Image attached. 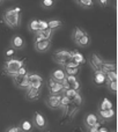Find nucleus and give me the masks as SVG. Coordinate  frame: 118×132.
I'll use <instances>...</instances> for the list:
<instances>
[{
	"instance_id": "1",
	"label": "nucleus",
	"mask_w": 118,
	"mask_h": 132,
	"mask_svg": "<svg viewBox=\"0 0 118 132\" xmlns=\"http://www.w3.org/2000/svg\"><path fill=\"white\" fill-rule=\"evenodd\" d=\"M22 9L20 7H13V8H7L2 13V20L7 27L15 29L21 26L22 22V16H21Z\"/></svg>"
},
{
	"instance_id": "2",
	"label": "nucleus",
	"mask_w": 118,
	"mask_h": 132,
	"mask_svg": "<svg viewBox=\"0 0 118 132\" xmlns=\"http://www.w3.org/2000/svg\"><path fill=\"white\" fill-rule=\"evenodd\" d=\"M27 59L23 58V59H18V58L13 57L11 59H6L2 65V72L4 74L9 75V77H14V75L18 74L19 70H20L22 66L26 65Z\"/></svg>"
},
{
	"instance_id": "3",
	"label": "nucleus",
	"mask_w": 118,
	"mask_h": 132,
	"mask_svg": "<svg viewBox=\"0 0 118 132\" xmlns=\"http://www.w3.org/2000/svg\"><path fill=\"white\" fill-rule=\"evenodd\" d=\"M71 58V51L66 49H57L52 55V60L56 64L64 66L65 63Z\"/></svg>"
},
{
	"instance_id": "4",
	"label": "nucleus",
	"mask_w": 118,
	"mask_h": 132,
	"mask_svg": "<svg viewBox=\"0 0 118 132\" xmlns=\"http://www.w3.org/2000/svg\"><path fill=\"white\" fill-rule=\"evenodd\" d=\"M45 86L48 88L49 94H53V95H60L64 92V86L60 84V82H57L52 79L51 77H49L45 81Z\"/></svg>"
},
{
	"instance_id": "5",
	"label": "nucleus",
	"mask_w": 118,
	"mask_h": 132,
	"mask_svg": "<svg viewBox=\"0 0 118 132\" xmlns=\"http://www.w3.org/2000/svg\"><path fill=\"white\" fill-rule=\"evenodd\" d=\"M32 124H34L36 130H46L49 126V123L46 121L45 116L38 111H36L32 116Z\"/></svg>"
},
{
	"instance_id": "6",
	"label": "nucleus",
	"mask_w": 118,
	"mask_h": 132,
	"mask_svg": "<svg viewBox=\"0 0 118 132\" xmlns=\"http://www.w3.org/2000/svg\"><path fill=\"white\" fill-rule=\"evenodd\" d=\"M97 116L103 123H110L115 119L116 117V112H115L114 108H110V109H103V110H97Z\"/></svg>"
},
{
	"instance_id": "7",
	"label": "nucleus",
	"mask_w": 118,
	"mask_h": 132,
	"mask_svg": "<svg viewBox=\"0 0 118 132\" xmlns=\"http://www.w3.org/2000/svg\"><path fill=\"white\" fill-rule=\"evenodd\" d=\"M52 45V39H39V41H34V48L35 51L38 53L48 52Z\"/></svg>"
},
{
	"instance_id": "8",
	"label": "nucleus",
	"mask_w": 118,
	"mask_h": 132,
	"mask_svg": "<svg viewBox=\"0 0 118 132\" xmlns=\"http://www.w3.org/2000/svg\"><path fill=\"white\" fill-rule=\"evenodd\" d=\"M13 78V82L19 89H22V90H26L28 87L30 86L29 84V79H28V73L23 75H14Z\"/></svg>"
},
{
	"instance_id": "9",
	"label": "nucleus",
	"mask_w": 118,
	"mask_h": 132,
	"mask_svg": "<svg viewBox=\"0 0 118 132\" xmlns=\"http://www.w3.org/2000/svg\"><path fill=\"white\" fill-rule=\"evenodd\" d=\"M98 121H100V118H98V116H97L96 112H88V114L85 115L83 121H82V124H83L85 129L88 131L89 129H90L91 126L95 125Z\"/></svg>"
},
{
	"instance_id": "10",
	"label": "nucleus",
	"mask_w": 118,
	"mask_h": 132,
	"mask_svg": "<svg viewBox=\"0 0 118 132\" xmlns=\"http://www.w3.org/2000/svg\"><path fill=\"white\" fill-rule=\"evenodd\" d=\"M60 95H53V94H49L45 97V104L46 107H49L52 110H59V107H60Z\"/></svg>"
},
{
	"instance_id": "11",
	"label": "nucleus",
	"mask_w": 118,
	"mask_h": 132,
	"mask_svg": "<svg viewBox=\"0 0 118 132\" xmlns=\"http://www.w3.org/2000/svg\"><path fill=\"white\" fill-rule=\"evenodd\" d=\"M24 92H26V100L28 101H37L39 100V97L42 95V89L34 88L31 86L28 87Z\"/></svg>"
},
{
	"instance_id": "12",
	"label": "nucleus",
	"mask_w": 118,
	"mask_h": 132,
	"mask_svg": "<svg viewBox=\"0 0 118 132\" xmlns=\"http://www.w3.org/2000/svg\"><path fill=\"white\" fill-rule=\"evenodd\" d=\"M103 62H104V58H102L100 55H97L95 52H93L89 57V64H90V67L93 68V71L101 70Z\"/></svg>"
},
{
	"instance_id": "13",
	"label": "nucleus",
	"mask_w": 118,
	"mask_h": 132,
	"mask_svg": "<svg viewBox=\"0 0 118 132\" xmlns=\"http://www.w3.org/2000/svg\"><path fill=\"white\" fill-rule=\"evenodd\" d=\"M53 34H55V30L50 29V28H46L44 30H39V31L35 32V41H39V39H52Z\"/></svg>"
},
{
	"instance_id": "14",
	"label": "nucleus",
	"mask_w": 118,
	"mask_h": 132,
	"mask_svg": "<svg viewBox=\"0 0 118 132\" xmlns=\"http://www.w3.org/2000/svg\"><path fill=\"white\" fill-rule=\"evenodd\" d=\"M93 81L96 86H105V82H107V77H105V73L101 70L94 71V77H93Z\"/></svg>"
},
{
	"instance_id": "15",
	"label": "nucleus",
	"mask_w": 118,
	"mask_h": 132,
	"mask_svg": "<svg viewBox=\"0 0 118 132\" xmlns=\"http://www.w3.org/2000/svg\"><path fill=\"white\" fill-rule=\"evenodd\" d=\"M11 46L15 49L16 51L22 50V49L26 46V41L23 39L22 36H20V35H14V36L11 38Z\"/></svg>"
},
{
	"instance_id": "16",
	"label": "nucleus",
	"mask_w": 118,
	"mask_h": 132,
	"mask_svg": "<svg viewBox=\"0 0 118 132\" xmlns=\"http://www.w3.org/2000/svg\"><path fill=\"white\" fill-rule=\"evenodd\" d=\"M50 77L52 78V79L55 80V81L61 82V81H63L64 78L66 77V73H65V71H64V68L58 67V68H56V70H53L52 72H51Z\"/></svg>"
},
{
	"instance_id": "17",
	"label": "nucleus",
	"mask_w": 118,
	"mask_h": 132,
	"mask_svg": "<svg viewBox=\"0 0 118 132\" xmlns=\"http://www.w3.org/2000/svg\"><path fill=\"white\" fill-rule=\"evenodd\" d=\"M85 34H87L86 30H83L82 28H80V27H75L74 29L72 30V39H73V42H74V43L78 45L80 38H81Z\"/></svg>"
},
{
	"instance_id": "18",
	"label": "nucleus",
	"mask_w": 118,
	"mask_h": 132,
	"mask_svg": "<svg viewBox=\"0 0 118 132\" xmlns=\"http://www.w3.org/2000/svg\"><path fill=\"white\" fill-rule=\"evenodd\" d=\"M71 59H73L75 63H78L80 66L83 65L85 63L87 62L86 58H85V56L82 55V53H80L78 50H73L71 51Z\"/></svg>"
},
{
	"instance_id": "19",
	"label": "nucleus",
	"mask_w": 118,
	"mask_h": 132,
	"mask_svg": "<svg viewBox=\"0 0 118 132\" xmlns=\"http://www.w3.org/2000/svg\"><path fill=\"white\" fill-rule=\"evenodd\" d=\"M101 71H103L104 73L109 72V71H117V65L114 60H107L104 59L102 66H101Z\"/></svg>"
},
{
	"instance_id": "20",
	"label": "nucleus",
	"mask_w": 118,
	"mask_h": 132,
	"mask_svg": "<svg viewBox=\"0 0 118 132\" xmlns=\"http://www.w3.org/2000/svg\"><path fill=\"white\" fill-rule=\"evenodd\" d=\"M20 128L22 132H31L35 130V126L32 124V121H28V119H23L20 123Z\"/></svg>"
},
{
	"instance_id": "21",
	"label": "nucleus",
	"mask_w": 118,
	"mask_h": 132,
	"mask_svg": "<svg viewBox=\"0 0 118 132\" xmlns=\"http://www.w3.org/2000/svg\"><path fill=\"white\" fill-rule=\"evenodd\" d=\"M48 26L50 29L52 30H57L59 28H61L64 26V22L61 20H59V19H50V20H48Z\"/></svg>"
},
{
	"instance_id": "22",
	"label": "nucleus",
	"mask_w": 118,
	"mask_h": 132,
	"mask_svg": "<svg viewBox=\"0 0 118 132\" xmlns=\"http://www.w3.org/2000/svg\"><path fill=\"white\" fill-rule=\"evenodd\" d=\"M27 28L31 34H35V32L39 31V26H38V19H31V20L28 22Z\"/></svg>"
},
{
	"instance_id": "23",
	"label": "nucleus",
	"mask_w": 118,
	"mask_h": 132,
	"mask_svg": "<svg viewBox=\"0 0 118 132\" xmlns=\"http://www.w3.org/2000/svg\"><path fill=\"white\" fill-rule=\"evenodd\" d=\"M90 43H91V38L88 35V32H87V34H85L83 36L80 38L79 43H78V46H80V48H87Z\"/></svg>"
},
{
	"instance_id": "24",
	"label": "nucleus",
	"mask_w": 118,
	"mask_h": 132,
	"mask_svg": "<svg viewBox=\"0 0 118 132\" xmlns=\"http://www.w3.org/2000/svg\"><path fill=\"white\" fill-rule=\"evenodd\" d=\"M28 79H29V84H34V82H44L43 77L37 74V73H29L28 72Z\"/></svg>"
},
{
	"instance_id": "25",
	"label": "nucleus",
	"mask_w": 118,
	"mask_h": 132,
	"mask_svg": "<svg viewBox=\"0 0 118 132\" xmlns=\"http://www.w3.org/2000/svg\"><path fill=\"white\" fill-rule=\"evenodd\" d=\"M72 103V100H70L68 97H66L65 95H63L61 94V97H60V107H59V110H63V111H65L66 109H67V107Z\"/></svg>"
},
{
	"instance_id": "26",
	"label": "nucleus",
	"mask_w": 118,
	"mask_h": 132,
	"mask_svg": "<svg viewBox=\"0 0 118 132\" xmlns=\"http://www.w3.org/2000/svg\"><path fill=\"white\" fill-rule=\"evenodd\" d=\"M78 5H79L82 9H90L94 7L95 1H94V0H80V1L78 2Z\"/></svg>"
},
{
	"instance_id": "27",
	"label": "nucleus",
	"mask_w": 118,
	"mask_h": 132,
	"mask_svg": "<svg viewBox=\"0 0 118 132\" xmlns=\"http://www.w3.org/2000/svg\"><path fill=\"white\" fill-rule=\"evenodd\" d=\"M105 87L108 88V90L111 94H116L118 89V81H107L105 82Z\"/></svg>"
},
{
	"instance_id": "28",
	"label": "nucleus",
	"mask_w": 118,
	"mask_h": 132,
	"mask_svg": "<svg viewBox=\"0 0 118 132\" xmlns=\"http://www.w3.org/2000/svg\"><path fill=\"white\" fill-rule=\"evenodd\" d=\"M39 5H41V7L44 9H51L55 7L56 0H41Z\"/></svg>"
},
{
	"instance_id": "29",
	"label": "nucleus",
	"mask_w": 118,
	"mask_h": 132,
	"mask_svg": "<svg viewBox=\"0 0 118 132\" xmlns=\"http://www.w3.org/2000/svg\"><path fill=\"white\" fill-rule=\"evenodd\" d=\"M110 108H114V105H112L111 101L109 100L108 97H104L102 100V102L100 103V105H98V109L100 110H103V109H110Z\"/></svg>"
},
{
	"instance_id": "30",
	"label": "nucleus",
	"mask_w": 118,
	"mask_h": 132,
	"mask_svg": "<svg viewBox=\"0 0 118 132\" xmlns=\"http://www.w3.org/2000/svg\"><path fill=\"white\" fill-rule=\"evenodd\" d=\"M72 102L74 103L75 105H78V107H82V104H83V96L81 95L80 92L79 93H77V95L72 98Z\"/></svg>"
},
{
	"instance_id": "31",
	"label": "nucleus",
	"mask_w": 118,
	"mask_h": 132,
	"mask_svg": "<svg viewBox=\"0 0 118 132\" xmlns=\"http://www.w3.org/2000/svg\"><path fill=\"white\" fill-rule=\"evenodd\" d=\"M16 55V50L14 48H12V46H9V48H7L6 50L4 51V56L6 59H11V58L15 57Z\"/></svg>"
},
{
	"instance_id": "32",
	"label": "nucleus",
	"mask_w": 118,
	"mask_h": 132,
	"mask_svg": "<svg viewBox=\"0 0 118 132\" xmlns=\"http://www.w3.org/2000/svg\"><path fill=\"white\" fill-rule=\"evenodd\" d=\"M105 77H107V81H118L117 71H109L105 73Z\"/></svg>"
},
{
	"instance_id": "33",
	"label": "nucleus",
	"mask_w": 118,
	"mask_h": 132,
	"mask_svg": "<svg viewBox=\"0 0 118 132\" xmlns=\"http://www.w3.org/2000/svg\"><path fill=\"white\" fill-rule=\"evenodd\" d=\"M77 93H79V92L74 90V89H72V88H66V89H64L63 95H65L66 97H68L70 100H72V98L77 95Z\"/></svg>"
},
{
	"instance_id": "34",
	"label": "nucleus",
	"mask_w": 118,
	"mask_h": 132,
	"mask_svg": "<svg viewBox=\"0 0 118 132\" xmlns=\"http://www.w3.org/2000/svg\"><path fill=\"white\" fill-rule=\"evenodd\" d=\"M66 74H79L80 67H63Z\"/></svg>"
},
{
	"instance_id": "35",
	"label": "nucleus",
	"mask_w": 118,
	"mask_h": 132,
	"mask_svg": "<svg viewBox=\"0 0 118 132\" xmlns=\"http://www.w3.org/2000/svg\"><path fill=\"white\" fill-rule=\"evenodd\" d=\"M81 87H82V85H81L80 79L77 80V81H74V82H72V84H70V88L74 89V90H77V92H81Z\"/></svg>"
},
{
	"instance_id": "36",
	"label": "nucleus",
	"mask_w": 118,
	"mask_h": 132,
	"mask_svg": "<svg viewBox=\"0 0 118 132\" xmlns=\"http://www.w3.org/2000/svg\"><path fill=\"white\" fill-rule=\"evenodd\" d=\"M65 78H66V80H67L68 85L80 79V78H79V74H66V77H65Z\"/></svg>"
},
{
	"instance_id": "37",
	"label": "nucleus",
	"mask_w": 118,
	"mask_h": 132,
	"mask_svg": "<svg viewBox=\"0 0 118 132\" xmlns=\"http://www.w3.org/2000/svg\"><path fill=\"white\" fill-rule=\"evenodd\" d=\"M38 26H39V30H44V29H46V28H49L48 20H42V19H38Z\"/></svg>"
},
{
	"instance_id": "38",
	"label": "nucleus",
	"mask_w": 118,
	"mask_h": 132,
	"mask_svg": "<svg viewBox=\"0 0 118 132\" xmlns=\"http://www.w3.org/2000/svg\"><path fill=\"white\" fill-rule=\"evenodd\" d=\"M5 131H7V132H22V130H21V128H20V125L8 126V128H7Z\"/></svg>"
},
{
	"instance_id": "39",
	"label": "nucleus",
	"mask_w": 118,
	"mask_h": 132,
	"mask_svg": "<svg viewBox=\"0 0 118 132\" xmlns=\"http://www.w3.org/2000/svg\"><path fill=\"white\" fill-rule=\"evenodd\" d=\"M96 2L100 5V7H102V8H105V7L109 6L110 0H96Z\"/></svg>"
},
{
	"instance_id": "40",
	"label": "nucleus",
	"mask_w": 118,
	"mask_h": 132,
	"mask_svg": "<svg viewBox=\"0 0 118 132\" xmlns=\"http://www.w3.org/2000/svg\"><path fill=\"white\" fill-rule=\"evenodd\" d=\"M28 73V70H27V67H26V65L24 66H22V67L19 70V72H18V74L16 75H23V74H27Z\"/></svg>"
},
{
	"instance_id": "41",
	"label": "nucleus",
	"mask_w": 118,
	"mask_h": 132,
	"mask_svg": "<svg viewBox=\"0 0 118 132\" xmlns=\"http://www.w3.org/2000/svg\"><path fill=\"white\" fill-rule=\"evenodd\" d=\"M109 130H108L105 126H103V125H101L100 128H98V132H108Z\"/></svg>"
},
{
	"instance_id": "42",
	"label": "nucleus",
	"mask_w": 118,
	"mask_h": 132,
	"mask_svg": "<svg viewBox=\"0 0 118 132\" xmlns=\"http://www.w3.org/2000/svg\"><path fill=\"white\" fill-rule=\"evenodd\" d=\"M4 1H5V0H0V5H1L2 2H4Z\"/></svg>"
},
{
	"instance_id": "43",
	"label": "nucleus",
	"mask_w": 118,
	"mask_h": 132,
	"mask_svg": "<svg viewBox=\"0 0 118 132\" xmlns=\"http://www.w3.org/2000/svg\"><path fill=\"white\" fill-rule=\"evenodd\" d=\"M74 1H75V2H77V4H78V2H79V1H80V0H74Z\"/></svg>"
}]
</instances>
